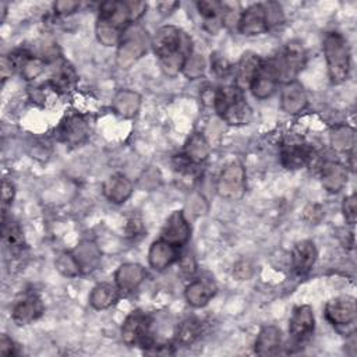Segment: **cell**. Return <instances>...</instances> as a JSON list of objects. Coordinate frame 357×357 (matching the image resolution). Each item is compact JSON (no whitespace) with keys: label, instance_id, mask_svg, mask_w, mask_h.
<instances>
[{"label":"cell","instance_id":"1","mask_svg":"<svg viewBox=\"0 0 357 357\" xmlns=\"http://www.w3.org/2000/svg\"><path fill=\"white\" fill-rule=\"evenodd\" d=\"M146 10L142 1H103L95 26L98 40L105 46L119 45L124 31Z\"/></svg>","mask_w":357,"mask_h":357},{"label":"cell","instance_id":"2","mask_svg":"<svg viewBox=\"0 0 357 357\" xmlns=\"http://www.w3.org/2000/svg\"><path fill=\"white\" fill-rule=\"evenodd\" d=\"M151 46L167 77H176L183 71L184 63L192 52L190 38L174 25L160 26L151 39Z\"/></svg>","mask_w":357,"mask_h":357},{"label":"cell","instance_id":"3","mask_svg":"<svg viewBox=\"0 0 357 357\" xmlns=\"http://www.w3.org/2000/svg\"><path fill=\"white\" fill-rule=\"evenodd\" d=\"M212 105L216 113L231 126L247 124L251 117V109L244 99L243 89L234 85L219 86L213 92Z\"/></svg>","mask_w":357,"mask_h":357},{"label":"cell","instance_id":"4","mask_svg":"<svg viewBox=\"0 0 357 357\" xmlns=\"http://www.w3.org/2000/svg\"><path fill=\"white\" fill-rule=\"evenodd\" d=\"M328 74L333 84H342L349 78L351 57L347 39L336 31L328 32L322 42Z\"/></svg>","mask_w":357,"mask_h":357},{"label":"cell","instance_id":"5","mask_svg":"<svg viewBox=\"0 0 357 357\" xmlns=\"http://www.w3.org/2000/svg\"><path fill=\"white\" fill-rule=\"evenodd\" d=\"M269 60L273 66L279 84H287L296 81V77L304 68L307 53L303 43L297 39H293L289 40L283 49Z\"/></svg>","mask_w":357,"mask_h":357},{"label":"cell","instance_id":"6","mask_svg":"<svg viewBox=\"0 0 357 357\" xmlns=\"http://www.w3.org/2000/svg\"><path fill=\"white\" fill-rule=\"evenodd\" d=\"M151 45L146 31L139 24H131L123 33L117 47V64L120 68H128L142 57Z\"/></svg>","mask_w":357,"mask_h":357},{"label":"cell","instance_id":"7","mask_svg":"<svg viewBox=\"0 0 357 357\" xmlns=\"http://www.w3.org/2000/svg\"><path fill=\"white\" fill-rule=\"evenodd\" d=\"M152 319L142 310L131 311L121 325V339L127 346H139L149 349L153 344Z\"/></svg>","mask_w":357,"mask_h":357},{"label":"cell","instance_id":"8","mask_svg":"<svg viewBox=\"0 0 357 357\" xmlns=\"http://www.w3.org/2000/svg\"><path fill=\"white\" fill-rule=\"evenodd\" d=\"M218 194L229 201H237L245 191V170L238 160H233L222 170L218 184Z\"/></svg>","mask_w":357,"mask_h":357},{"label":"cell","instance_id":"9","mask_svg":"<svg viewBox=\"0 0 357 357\" xmlns=\"http://www.w3.org/2000/svg\"><path fill=\"white\" fill-rule=\"evenodd\" d=\"M237 29L245 36H254L266 32L269 29L266 6L257 3L243 10L237 20Z\"/></svg>","mask_w":357,"mask_h":357},{"label":"cell","instance_id":"10","mask_svg":"<svg viewBox=\"0 0 357 357\" xmlns=\"http://www.w3.org/2000/svg\"><path fill=\"white\" fill-rule=\"evenodd\" d=\"M356 300L351 296H339L325 305L326 319L336 326H349L356 321Z\"/></svg>","mask_w":357,"mask_h":357},{"label":"cell","instance_id":"11","mask_svg":"<svg viewBox=\"0 0 357 357\" xmlns=\"http://www.w3.org/2000/svg\"><path fill=\"white\" fill-rule=\"evenodd\" d=\"M190 234L191 227L183 211H174L166 219L160 231V238L180 248L190 240Z\"/></svg>","mask_w":357,"mask_h":357},{"label":"cell","instance_id":"12","mask_svg":"<svg viewBox=\"0 0 357 357\" xmlns=\"http://www.w3.org/2000/svg\"><path fill=\"white\" fill-rule=\"evenodd\" d=\"M315 328V318L310 305H298L294 308L289 321V333L291 339L300 344L307 340Z\"/></svg>","mask_w":357,"mask_h":357},{"label":"cell","instance_id":"13","mask_svg":"<svg viewBox=\"0 0 357 357\" xmlns=\"http://www.w3.org/2000/svg\"><path fill=\"white\" fill-rule=\"evenodd\" d=\"M43 310L45 307L42 300L36 294L28 293L15 301L11 311V318L20 326L28 325L36 321L43 314Z\"/></svg>","mask_w":357,"mask_h":357},{"label":"cell","instance_id":"14","mask_svg":"<svg viewBox=\"0 0 357 357\" xmlns=\"http://www.w3.org/2000/svg\"><path fill=\"white\" fill-rule=\"evenodd\" d=\"M279 81L271 60H264L261 68L258 70V73L255 74L250 84V89L255 98L266 99L275 93Z\"/></svg>","mask_w":357,"mask_h":357},{"label":"cell","instance_id":"15","mask_svg":"<svg viewBox=\"0 0 357 357\" xmlns=\"http://www.w3.org/2000/svg\"><path fill=\"white\" fill-rule=\"evenodd\" d=\"M59 134L64 142L70 145H78L85 141L89 134L88 120L82 114H70L61 121Z\"/></svg>","mask_w":357,"mask_h":357},{"label":"cell","instance_id":"16","mask_svg":"<svg viewBox=\"0 0 357 357\" xmlns=\"http://www.w3.org/2000/svg\"><path fill=\"white\" fill-rule=\"evenodd\" d=\"M216 294V284L211 278H197L184 290L187 303L195 308L206 305Z\"/></svg>","mask_w":357,"mask_h":357},{"label":"cell","instance_id":"17","mask_svg":"<svg viewBox=\"0 0 357 357\" xmlns=\"http://www.w3.org/2000/svg\"><path fill=\"white\" fill-rule=\"evenodd\" d=\"M178 258H180L178 247H176L162 238L153 241L149 247L148 261H149L151 268H153L156 271L166 269L167 266H170L172 264L178 261Z\"/></svg>","mask_w":357,"mask_h":357},{"label":"cell","instance_id":"18","mask_svg":"<svg viewBox=\"0 0 357 357\" xmlns=\"http://www.w3.org/2000/svg\"><path fill=\"white\" fill-rule=\"evenodd\" d=\"M146 272L139 264H123L114 273V284L123 293L134 291L145 279Z\"/></svg>","mask_w":357,"mask_h":357},{"label":"cell","instance_id":"19","mask_svg":"<svg viewBox=\"0 0 357 357\" xmlns=\"http://www.w3.org/2000/svg\"><path fill=\"white\" fill-rule=\"evenodd\" d=\"M318 257L317 247L311 240H301L291 251V266L297 275H305L314 266Z\"/></svg>","mask_w":357,"mask_h":357},{"label":"cell","instance_id":"20","mask_svg":"<svg viewBox=\"0 0 357 357\" xmlns=\"http://www.w3.org/2000/svg\"><path fill=\"white\" fill-rule=\"evenodd\" d=\"M312 158V149L301 142H290L282 146L280 151V163L286 169H301Z\"/></svg>","mask_w":357,"mask_h":357},{"label":"cell","instance_id":"21","mask_svg":"<svg viewBox=\"0 0 357 357\" xmlns=\"http://www.w3.org/2000/svg\"><path fill=\"white\" fill-rule=\"evenodd\" d=\"M282 347V332L275 325L264 326L257 335L254 350L259 356H275Z\"/></svg>","mask_w":357,"mask_h":357},{"label":"cell","instance_id":"22","mask_svg":"<svg viewBox=\"0 0 357 357\" xmlns=\"http://www.w3.org/2000/svg\"><path fill=\"white\" fill-rule=\"evenodd\" d=\"M280 105L282 109L287 113L301 112L307 106V95L304 88L297 81L283 84L280 92Z\"/></svg>","mask_w":357,"mask_h":357},{"label":"cell","instance_id":"23","mask_svg":"<svg viewBox=\"0 0 357 357\" xmlns=\"http://www.w3.org/2000/svg\"><path fill=\"white\" fill-rule=\"evenodd\" d=\"M103 194L113 204H123L132 194V183L120 173L110 176L103 183Z\"/></svg>","mask_w":357,"mask_h":357},{"label":"cell","instance_id":"24","mask_svg":"<svg viewBox=\"0 0 357 357\" xmlns=\"http://www.w3.org/2000/svg\"><path fill=\"white\" fill-rule=\"evenodd\" d=\"M264 63V59H261L258 54L252 53V52H247L241 56L238 64H237V71H236V78L237 86H250L252 78L255 77V74L258 73V70L261 68Z\"/></svg>","mask_w":357,"mask_h":357},{"label":"cell","instance_id":"25","mask_svg":"<svg viewBox=\"0 0 357 357\" xmlns=\"http://www.w3.org/2000/svg\"><path fill=\"white\" fill-rule=\"evenodd\" d=\"M77 259V264L81 269V273H88L93 271L100 259V252L98 247L92 241H81L73 251H71Z\"/></svg>","mask_w":357,"mask_h":357},{"label":"cell","instance_id":"26","mask_svg":"<svg viewBox=\"0 0 357 357\" xmlns=\"http://www.w3.org/2000/svg\"><path fill=\"white\" fill-rule=\"evenodd\" d=\"M209 144L201 132H194L184 145L183 156L191 165H199L209 156Z\"/></svg>","mask_w":357,"mask_h":357},{"label":"cell","instance_id":"27","mask_svg":"<svg viewBox=\"0 0 357 357\" xmlns=\"http://www.w3.org/2000/svg\"><path fill=\"white\" fill-rule=\"evenodd\" d=\"M322 185L329 192H337L347 181V170L337 162H328L322 167Z\"/></svg>","mask_w":357,"mask_h":357},{"label":"cell","instance_id":"28","mask_svg":"<svg viewBox=\"0 0 357 357\" xmlns=\"http://www.w3.org/2000/svg\"><path fill=\"white\" fill-rule=\"evenodd\" d=\"M119 294L120 290L116 284L103 282L92 289L89 294V303L95 310H105L117 301Z\"/></svg>","mask_w":357,"mask_h":357},{"label":"cell","instance_id":"29","mask_svg":"<svg viewBox=\"0 0 357 357\" xmlns=\"http://www.w3.org/2000/svg\"><path fill=\"white\" fill-rule=\"evenodd\" d=\"M199 15L204 18L205 26L213 32L223 25V3L216 0H202L197 3Z\"/></svg>","mask_w":357,"mask_h":357},{"label":"cell","instance_id":"30","mask_svg":"<svg viewBox=\"0 0 357 357\" xmlns=\"http://www.w3.org/2000/svg\"><path fill=\"white\" fill-rule=\"evenodd\" d=\"M202 332V322L198 318L190 317L183 319L174 332V342L180 346H190L192 344Z\"/></svg>","mask_w":357,"mask_h":357},{"label":"cell","instance_id":"31","mask_svg":"<svg viewBox=\"0 0 357 357\" xmlns=\"http://www.w3.org/2000/svg\"><path fill=\"white\" fill-rule=\"evenodd\" d=\"M141 98L132 91H120L113 99V109L123 117H132L139 109Z\"/></svg>","mask_w":357,"mask_h":357},{"label":"cell","instance_id":"32","mask_svg":"<svg viewBox=\"0 0 357 357\" xmlns=\"http://www.w3.org/2000/svg\"><path fill=\"white\" fill-rule=\"evenodd\" d=\"M3 222V243L10 251H20L24 247V236L20 229V226L13 222L11 219L7 222L6 219H1Z\"/></svg>","mask_w":357,"mask_h":357},{"label":"cell","instance_id":"33","mask_svg":"<svg viewBox=\"0 0 357 357\" xmlns=\"http://www.w3.org/2000/svg\"><path fill=\"white\" fill-rule=\"evenodd\" d=\"M75 79H77V77H75L74 70L70 66H67V63H63L59 66V68L50 78V85L54 91L66 92L70 88H73Z\"/></svg>","mask_w":357,"mask_h":357},{"label":"cell","instance_id":"34","mask_svg":"<svg viewBox=\"0 0 357 357\" xmlns=\"http://www.w3.org/2000/svg\"><path fill=\"white\" fill-rule=\"evenodd\" d=\"M331 142L337 151L351 149L354 145V131L347 126H337L331 134Z\"/></svg>","mask_w":357,"mask_h":357},{"label":"cell","instance_id":"35","mask_svg":"<svg viewBox=\"0 0 357 357\" xmlns=\"http://www.w3.org/2000/svg\"><path fill=\"white\" fill-rule=\"evenodd\" d=\"M54 265L59 269V272L63 273L64 276L73 278V276H78L81 273V269H79L73 252H61L56 258Z\"/></svg>","mask_w":357,"mask_h":357},{"label":"cell","instance_id":"36","mask_svg":"<svg viewBox=\"0 0 357 357\" xmlns=\"http://www.w3.org/2000/svg\"><path fill=\"white\" fill-rule=\"evenodd\" d=\"M205 70V60L201 54L191 52L190 56L187 57L184 67H183V74L190 78V79H195L198 77L202 75Z\"/></svg>","mask_w":357,"mask_h":357},{"label":"cell","instance_id":"37","mask_svg":"<svg viewBox=\"0 0 357 357\" xmlns=\"http://www.w3.org/2000/svg\"><path fill=\"white\" fill-rule=\"evenodd\" d=\"M14 194H15L14 184H13L11 181H8L7 178H4V180H3V184H1V208H3V218H6L7 208L13 204Z\"/></svg>","mask_w":357,"mask_h":357},{"label":"cell","instance_id":"38","mask_svg":"<svg viewBox=\"0 0 357 357\" xmlns=\"http://www.w3.org/2000/svg\"><path fill=\"white\" fill-rule=\"evenodd\" d=\"M252 273H254V266L247 259H241V261L236 262L233 266V276L237 280H247L252 276Z\"/></svg>","mask_w":357,"mask_h":357},{"label":"cell","instance_id":"39","mask_svg":"<svg viewBox=\"0 0 357 357\" xmlns=\"http://www.w3.org/2000/svg\"><path fill=\"white\" fill-rule=\"evenodd\" d=\"M342 209H343V215H344V219L349 225H354L356 223V216H357V208H356V194H351L349 197H346L343 199V205H342Z\"/></svg>","mask_w":357,"mask_h":357},{"label":"cell","instance_id":"40","mask_svg":"<svg viewBox=\"0 0 357 357\" xmlns=\"http://www.w3.org/2000/svg\"><path fill=\"white\" fill-rule=\"evenodd\" d=\"M266 6V14H268V22H269V28L279 25L283 22V13H282V7L278 3H268Z\"/></svg>","mask_w":357,"mask_h":357},{"label":"cell","instance_id":"41","mask_svg":"<svg viewBox=\"0 0 357 357\" xmlns=\"http://www.w3.org/2000/svg\"><path fill=\"white\" fill-rule=\"evenodd\" d=\"M78 7H79L78 1H70V0H60V1H56L53 6L54 13L59 15H68L74 13Z\"/></svg>","mask_w":357,"mask_h":357},{"label":"cell","instance_id":"42","mask_svg":"<svg viewBox=\"0 0 357 357\" xmlns=\"http://www.w3.org/2000/svg\"><path fill=\"white\" fill-rule=\"evenodd\" d=\"M178 265H180V271L185 275H192L195 272V268H197V264H195V259L192 255L190 254H183L180 255L178 258Z\"/></svg>","mask_w":357,"mask_h":357},{"label":"cell","instance_id":"43","mask_svg":"<svg viewBox=\"0 0 357 357\" xmlns=\"http://www.w3.org/2000/svg\"><path fill=\"white\" fill-rule=\"evenodd\" d=\"M18 353L17 350V344L14 343V340H11L7 335H1L0 337V354L1 356H15Z\"/></svg>","mask_w":357,"mask_h":357},{"label":"cell","instance_id":"44","mask_svg":"<svg viewBox=\"0 0 357 357\" xmlns=\"http://www.w3.org/2000/svg\"><path fill=\"white\" fill-rule=\"evenodd\" d=\"M212 63V70L218 74V75H227L230 71V64L227 63L226 59L220 57V56H213V59L211 60Z\"/></svg>","mask_w":357,"mask_h":357},{"label":"cell","instance_id":"45","mask_svg":"<svg viewBox=\"0 0 357 357\" xmlns=\"http://www.w3.org/2000/svg\"><path fill=\"white\" fill-rule=\"evenodd\" d=\"M180 4L177 1H165V3H159L158 4V8L162 11V13H170L173 11L176 7H178Z\"/></svg>","mask_w":357,"mask_h":357}]
</instances>
